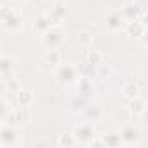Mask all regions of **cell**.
<instances>
[{"label":"cell","instance_id":"6da1fadb","mask_svg":"<svg viewBox=\"0 0 148 148\" xmlns=\"http://www.w3.org/2000/svg\"><path fill=\"white\" fill-rule=\"evenodd\" d=\"M0 25L7 32H19L25 28V18L23 14L14 7H0Z\"/></svg>","mask_w":148,"mask_h":148},{"label":"cell","instance_id":"7a4b0ae2","mask_svg":"<svg viewBox=\"0 0 148 148\" xmlns=\"http://www.w3.org/2000/svg\"><path fill=\"white\" fill-rule=\"evenodd\" d=\"M56 79L61 86H75L77 80L80 79L79 66L73 63H59L56 66Z\"/></svg>","mask_w":148,"mask_h":148},{"label":"cell","instance_id":"3957f363","mask_svg":"<svg viewBox=\"0 0 148 148\" xmlns=\"http://www.w3.org/2000/svg\"><path fill=\"white\" fill-rule=\"evenodd\" d=\"M73 138H75L77 143L80 145H91V141L98 136L96 134V129L91 122H80L75 125V129H73Z\"/></svg>","mask_w":148,"mask_h":148},{"label":"cell","instance_id":"277c9868","mask_svg":"<svg viewBox=\"0 0 148 148\" xmlns=\"http://www.w3.org/2000/svg\"><path fill=\"white\" fill-rule=\"evenodd\" d=\"M30 120H32V110H30V106H18L14 110H9V113L5 117V124H11L14 127L25 125Z\"/></svg>","mask_w":148,"mask_h":148},{"label":"cell","instance_id":"5b68a950","mask_svg":"<svg viewBox=\"0 0 148 148\" xmlns=\"http://www.w3.org/2000/svg\"><path fill=\"white\" fill-rule=\"evenodd\" d=\"M120 134V139H122V145H127V146H136L141 143V129L134 124H127L122 127V131L119 132Z\"/></svg>","mask_w":148,"mask_h":148},{"label":"cell","instance_id":"8992f818","mask_svg":"<svg viewBox=\"0 0 148 148\" xmlns=\"http://www.w3.org/2000/svg\"><path fill=\"white\" fill-rule=\"evenodd\" d=\"M64 42V33L54 26V28H49L45 33H44V45L47 49H59V45Z\"/></svg>","mask_w":148,"mask_h":148},{"label":"cell","instance_id":"52a82bcc","mask_svg":"<svg viewBox=\"0 0 148 148\" xmlns=\"http://www.w3.org/2000/svg\"><path fill=\"white\" fill-rule=\"evenodd\" d=\"M145 110H146V101H145L141 96L129 99V105H127V115H129V119H131L132 122L138 120V119L145 113Z\"/></svg>","mask_w":148,"mask_h":148},{"label":"cell","instance_id":"ba28073f","mask_svg":"<svg viewBox=\"0 0 148 148\" xmlns=\"http://www.w3.org/2000/svg\"><path fill=\"white\" fill-rule=\"evenodd\" d=\"M18 143V132L16 127L11 124H4L0 125V145L2 146H12Z\"/></svg>","mask_w":148,"mask_h":148},{"label":"cell","instance_id":"9c48e42d","mask_svg":"<svg viewBox=\"0 0 148 148\" xmlns=\"http://www.w3.org/2000/svg\"><path fill=\"white\" fill-rule=\"evenodd\" d=\"M124 32L132 38H143L146 37V25H143L139 19H131V21H125Z\"/></svg>","mask_w":148,"mask_h":148},{"label":"cell","instance_id":"30bf717a","mask_svg":"<svg viewBox=\"0 0 148 148\" xmlns=\"http://www.w3.org/2000/svg\"><path fill=\"white\" fill-rule=\"evenodd\" d=\"M106 26L110 32H120L125 26V18L120 11H112L106 14Z\"/></svg>","mask_w":148,"mask_h":148},{"label":"cell","instance_id":"8fae6325","mask_svg":"<svg viewBox=\"0 0 148 148\" xmlns=\"http://www.w3.org/2000/svg\"><path fill=\"white\" fill-rule=\"evenodd\" d=\"M120 12L124 14L125 21H131V19H138V18L145 12V9H143L141 5H138V4H134V2H131V4H127L124 9H120Z\"/></svg>","mask_w":148,"mask_h":148},{"label":"cell","instance_id":"7c38bea8","mask_svg":"<svg viewBox=\"0 0 148 148\" xmlns=\"http://www.w3.org/2000/svg\"><path fill=\"white\" fill-rule=\"evenodd\" d=\"M84 115H86V120L91 122V124H96V122H101V120H103V110H101V106H98V105L89 106V108L84 112Z\"/></svg>","mask_w":148,"mask_h":148},{"label":"cell","instance_id":"4fadbf2b","mask_svg":"<svg viewBox=\"0 0 148 148\" xmlns=\"http://www.w3.org/2000/svg\"><path fill=\"white\" fill-rule=\"evenodd\" d=\"M16 99H18V105L19 106H32L33 101H35V94L32 91H23L19 89L16 92Z\"/></svg>","mask_w":148,"mask_h":148},{"label":"cell","instance_id":"5bb4252c","mask_svg":"<svg viewBox=\"0 0 148 148\" xmlns=\"http://www.w3.org/2000/svg\"><path fill=\"white\" fill-rule=\"evenodd\" d=\"M141 84L139 82H129L125 87H124V96L127 98V99H132V98H138V96H141Z\"/></svg>","mask_w":148,"mask_h":148},{"label":"cell","instance_id":"9a60e30c","mask_svg":"<svg viewBox=\"0 0 148 148\" xmlns=\"http://www.w3.org/2000/svg\"><path fill=\"white\" fill-rule=\"evenodd\" d=\"M44 61L47 64H52V66H58L61 61H63V56L58 49H49L45 54H44Z\"/></svg>","mask_w":148,"mask_h":148},{"label":"cell","instance_id":"2e32d148","mask_svg":"<svg viewBox=\"0 0 148 148\" xmlns=\"http://www.w3.org/2000/svg\"><path fill=\"white\" fill-rule=\"evenodd\" d=\"M16 70V59L12 56H0V73L14 71Z\"/></svg>","mask_w":148,"mask_h":148},{"label":"cell","instance_id":"e0dca14e","mask_svg":"<svg viewBox=\"0 0 148 148\" xmlns=\"http://www.w3.org/2000/svg\"><path fill=\"white\" fill-rule=\"evenodd\" d=\"M101 141H103V145H106V146H120V145H122V139H120V134H119V132L101 134Z\"/></svg>","mask_w":148,"mask_h":148},{"label":"cell","instance_id":"ac0fdd59","mask_svg":"<svg viewBox=\"0 0 148 148\" xmlns=\"http://www.w3.org/2000/svg\"><path fill=\"white\" fill-rule=\"evenodd\" d=\"M33 28L37 30V32H40V33H45L49 28H52L51 25H49V19H47V16L45 14H40L37 19H35V23H33Z\"/></svg>","mask_w":148,"mask_h":148},{"label":"cell","instance_id":"d6986e66","mask_svg":"<svg viewBox=\"0 0 148 148\" xmlns=\"http://www.w3.org/2000/svg\"><path fill=\"white\" fill-rule=\"evenodd\" d=\"M92 40H94V37H92V33H89L87 30H82V32L77 33V42H79V45H82V47H91V45H92Z\"/></svg>","mask_w":148,"mask_h":148},{"label":"cell","instance_id":"ffe728a7","mask_svg":"<svg viewBox=\"0 0 148 148\" xmlns=\"http://www.w3.org/2000/svg\"><path fill=\"white\" fill-rule=\"evenodd\" d=\"M103 52H99V51H89L87 52V56H86V63H89L91 66H98V64H101L103 63Z\"/></svg>","mask_w":148,"mask_h":148},{"label":"cell","instance_id":"44dd1931","mask_svg":"<svg viewBox=\"0 0 148 148\" xmlns=\"http://www.w3.org/2000/svg\"><path fill=\"white\" fill-rule=\"evenodd\" d=\"M52 16H56L59 21H63V18L68 14V5H64V4H61V2H58V4H54L52 5V9L49 11Z\"/></svg>","mask_w":148,"mask_h":148},{"label":"cell","instance_id":"7402d4cb","mask_svg":"<svg viewBox=\"0 0 148 148\" xmlns=\"http://www.w3.org/2000/svg\"><path fill=\"white\" fill-rule=\"evenodd\" d=\"M58 143H59L61 146H75V145H77L73 134H63V136L58 139Z\"/></svg>","mask_w":148,"mask_h":148},{"label":"cell","instance_id":"603a6c76","mask_svg":"<svg viewBox=\"0 0 148 148\" xmlns=\"http://www.w3.org/2000/svg\"><path fill=\"white\" fill-rule=\"evenodd\" d=\"M5 89H7L9 92H18V91L21 89V82L14 77V79H11V80L5 82Z\"/></svg>","mask_w":148,"mask_h":148},{"label":"cell","instance_id":"cb8c5ba5","mask_svg":"<svg viewBox=\"0 0 148 148\" xmlns=\"http://www.w3.org/2000/svg\"><path fill=\"white\" fill-rule=\"evenodd\" d=\"M7 113H9V105H7V101L4 98H0V122L5 120Z\"/></svg>","mask_w":148,"mask_h":148},{"label":"cell","instance_id":"d4e9b609","mask_svg":"<svg viewBox=\"0 0 148 148\" xmlns=\"http://www.w3.org/2000/svg\"><path fill=\"white\" fill-rule=\"evenodd\" d=\"M98 68H99V71H98V77L99 79H106V77H110L112 75V68L110 66H106V64H98Z\"/></svg>","mask_w":148,"mask_h":148},{"label":"cell","instance_id":"484cf974","mask_svg":"<svg viewBox=\"0 0 148 148\" xmlns=\"http://www.w3.org/2000/svg\"><path fill=\"white\" fill-rule=\"evenodd\" d=\"M16 2H21V4H25V2H28V0H16Z\"/></svg>","mask_w":148,"mask_h":148}]
</instances>
